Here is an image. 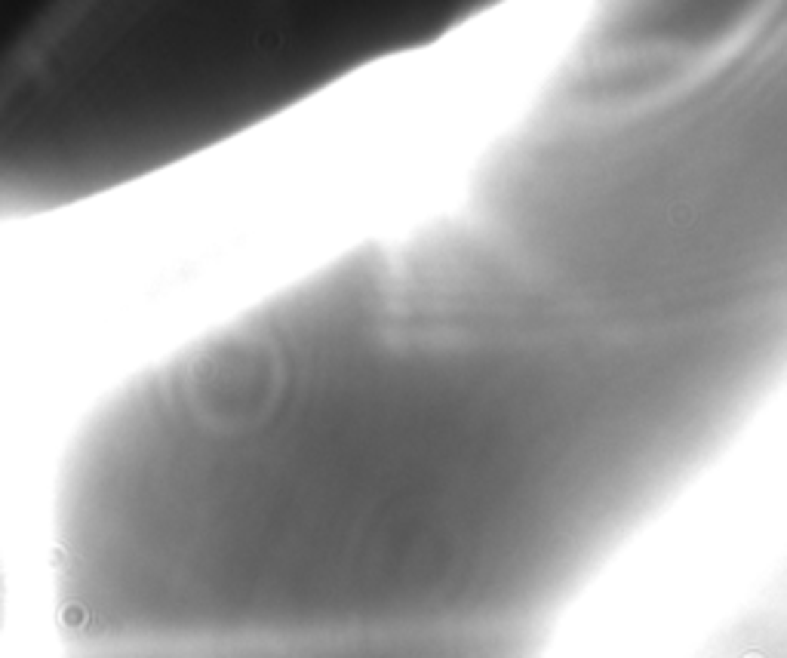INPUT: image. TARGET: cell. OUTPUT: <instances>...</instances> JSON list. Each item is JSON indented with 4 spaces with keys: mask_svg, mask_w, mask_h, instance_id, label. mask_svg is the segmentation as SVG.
Masks as SVG:
<instances>
[{
    "mask_svg": "<svg viewBox=\"0 0 787 658\" xmlns=\"http://www.w3.org/2000/svg\"><path fill=\"white\" fill-rule=\"evenodd\" d=\"M385 240L541 649L787 385V0H590L461 200Z\"/></svg>",
    "mask_w": 787,
    "mask_h": 658,
    "instance_id": "cell-1",
    "label": "cell"
},
{
    "mask_svg": "<svg viewBox=\"0 0 787 658\" xmlns=\"http://www.w3.org/2000/svg\"><path fill=\"white\" fill-rule=\"evenodd\" d=\"M6 618H9V576H6L4 551H0V634L6 627Z\"/></svg>",
    "mask_w": 787,
    "mask_h": 658,
    "instance_id": "cell-2",
    "label": "cell"
}]
</instances>
